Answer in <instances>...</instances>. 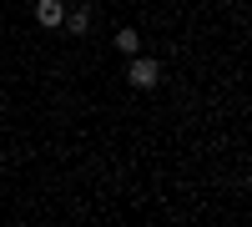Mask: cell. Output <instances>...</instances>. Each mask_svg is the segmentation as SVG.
I'll use <instances>...</instances> for the list:
<instances>
[{
	"mask_svg": "<svg viewBox=\"0 0 252 227\" xmlns=\"http://www.w3.org/2000/svg\"><path fill=\"white\" fill-rule=\"evenodd\" d=\"M61 15H66L61 0H35V20H40L46 31H61Z\"/></svg>",
	"mask_w": 252,
	"mask_h": 227,
	"instance_id": "2",
	"label": "cell"
},
{
	"mask_svg": "<svg viewBox=\"0 0 252 227\" xmlns=\"http://www.w3.org/2000/svg\"><path fill=\"white\" fill-rule=\"evenodd\" d=\"M61 26H66V35H86V31H91V10H86V5L66 10V15H61Z\"/></svg>",
	"mask_w": 252,
	"mask_h": 227,
	"instance_id": "3",
	"label": "cell"
},
{
	"mask_svg": "<svg viewBox=\"0 0 252 227\" xmlns=\"http://www.w3.org/2000/svg\"><path fill=\"white\" fill-rule=\"evenodd\" d=\"M126 81H131L136 91H152L157 81H161V61H152V56H131V66H126Z\"/></svg>",
	"mask_w": 252,
	"mask_h": 227,
	"instance_id": "1",
	"label": "cell"
},
{
	"mask_svg": "<svg viewBox=\"0 0 252 227\" xmlns=\"http://www.w3.org/2000/svg\"><path fill=\"white\" fill-rule=\"evenodd\" d=\"M116 51L136 56V51H141V35H136V31H116Z\"/></svg>",
	"mask_w": 252,
	"mask_h": 227,
	"instance_id": "4",
	"label": "cell"
}]
</instances>
